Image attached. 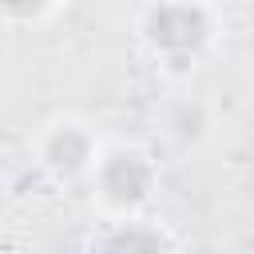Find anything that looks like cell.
<instances>
[{
    "label": "cell",
    "mask_w": 254,
    "mask_h": 254,
    "mask_svg": "<svg viewBox=\"0 0 254 254\" xmlns=\"http://www.w3.org/2000/svg\"><path fill=\"white\" fill-rule=\"evenodd\" d=\"M147 32L155 40V48H163L167 56H190L202 40H206V16L190 4H163L151 12Z\"/></svg>",
    "instance_id": "6da1fadb"
},
{
    "label": "cell",
    "mask_w": 254,
    "mask_h": 254,
    "mask_svg": "<svg viewBox=\"0 0 254 254\" xmlns=\"http://www.w3.org/2000/svg\"><path fill=\"white\" fill-rule=\"evenodd\" d=\"M99 187H103V194H107L111 202L131 206V202H139V198L151 190V167H147L143 155H135V151H115V155L103 163V171H99Z\"/></svg>",
    "instance_id": "7a4b0ae2"
},
{
    "label": "cell",
    "mask_w": 254,
    "mask_h": 254,
    "mask_svg": "<svg viewBox=\"0 0 254 254\" xmlns=\"http://www.w3.org/2000/svg\"><path fill=\"white\" fill-rule=\"evenodd\" d=\"M48 163H52L56 171H64V175L79 171V167L87 163V135H79L75 127L56 131V135L48 139Z\"/></svg>",
    "instance_id": "3957f363"
},
{
    "label": "cell",
    "mask_w": 254,
    "mask_h": 254,
    "mask_svg": "<svg viewBox=\"0 0 254 254\" xmlns=\"http://www.w3.org/2000/svg\"><path fill=\"white\" fill-rule=\"evenodd\" d=\"M107 246H127V250L131 246H163V238L159 234H115Z\"/></svg>",
    "instance_id": "277c9868"
},
{
    "label": "cell",
    "mask_w": 254,
    "mask_h": 254,
    "mask_svg": "<svg viewBox=\"0 0 254 254\" xmlns=\"http://www.w3.org/2000/svg\"><path fill=\"white\" fill-rule=\"evenodd\" d=\"M48 0H4V8L8 12H16V16H32V12H40Z\"/></svg>",
    "instance_id": "5b68a950"
}]
</instances>
